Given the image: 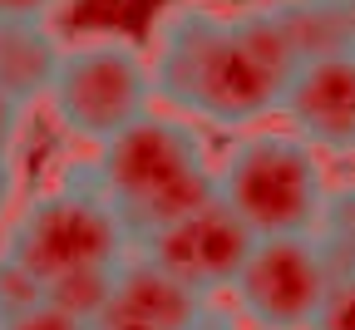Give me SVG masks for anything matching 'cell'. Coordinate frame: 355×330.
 <instances>
[{"label":"cell","instance_id":"11","mask_svg":"<svg viewBox=\"0 0 355 330\" xmlns=\"http://www.w3.org/2000/svg\"><path fill=\"white\" fill-rule=\"evenodd\" d=\"M296 44L301 64L355 55V10L350 0H261Z\"/></svg>","mask_w":355,"mask_h":330},{"label":"cell","instance_id":"8","mask_svg":"<svg viewBox=\"0 0 355 330\" xmlns=\"http://www.w3.org/2000/svg\"><path fill=\"white\" fill-rule=\"evenodd\" d=\"M89 330H237V320L222 315L217 301L153 266L144 252H133L114 271V291Z\"/></svg>","mask_w":355,"mask_h":330},{"label":"cell","instance_id":"14","mask_svg":"<svg viewBox=\"0 0 355 330\" xmlns=\"http://www.w3.org/2000/svg\"><path fill=\"white\" fill-rule=\"evenodd\" d=\"M50 301V291H44V281H35L25 266H15L10 257H0V325H10L15 315L35 311Z\"/></svg>","mask_w":355,"mask_h":330},{"label":"cell","instance_id":"20","mask_svg":"<svg viewBox=\"0 0 355 330\" xmlns=\"http://www.w3.org/2000/svg\"><path fill=\"white\" fill-rule=\"evenodd\" d=\"M350 10H355V0H350Z\"/></svg>","mask_w":355,"mask_h":330},{"label":"cell","instance_id":"3","mask_svg":"<svg viewBox=\"0 0 355 330\" xmlns=\"http://www.w3.org/2000/svg\"><path fill=\"white\" fill-rule=\"evenodd\" d=\"M133 252L139 247H133L123 217L79 168H69L55 187L30 198L0 242V257H10L35 281H44V291L69 276L119 271Z\"/></svg>","mask_w":355,"mask_h":330},{"label":"cell","instance_id":"5","mask_svg":"<svg viewBox=\"0 0 355 330\" xmlns=\"http://www.w3.org/2000/svg\"><path fill=\"white\" fill-rule=\"evenodd\" d=\"M50 114L69 138L94 148L139 128L148 114H158V79L148 44L119 30L69 40L60 79L50 89Z\"/></svg>","mask_w":355,"mask_h":330},{"label":"cell","instance_id":"10","mask_svg":"<svg viewBox=\"0 0 355 330\" xmlns=\"http://www.w3.org/2000/svg\"><path fill=\"white\" fill-rule=\"evenodd\" d=\"M64 44L44 20H0V94L20 109L50 104V89L64 64Z\"/></svg>","mask_w":355,"mask_h":330},{"label":"cell","instance_id":"7","mask_svg":"<svg viewBox=\"0 0 355 330\" xmlns=\"http://www.w3.org/2000/svg\"><path fill=\"white\" fill-rule=\"evenodd\" d=\"M257 242L261 237L232 207L212 202V207H202V212H193L183 222L153 232V237H144L139 252L153 266H163L168 276H178L183 286H193L198 296L217 301V296H232L237 291V281H242Z\"/></svg>","mask_w":355,"mask_h":330},{"label":"cell","instance_id":"12","mask_svg":"<svg viewBox=\"0 0 355 330\" xmlns=\"http://www.w3.org/2000/svg\"><path fill=\"white\" fill-rule=\"evenodd\" d=\"M232 20H237V30H242L247 55L261 64L266 79L286 94V84L301 74V55H296V44L286 40V30L277 25V15L266 10L261 0H242V6H232Z\"/></svg>","mask_w":355,"mask_h":330},{"label":"cell","instance_id":"2","mask_svg":"<svg viewBox=\"0 0 355 330\" xmlns=\"http://www.w3.org/2000/svg\"><path fill=\"white\" fill-rule=\"evenodd\" d=\"M74 168L114 202L133 247L217 202V163L207 153V138L193 119L168 109L148 114L139 128L94 148V158Z\"/></svg>","mask_w":355,"mask_h":330},{"label":"cell","instance_id":"9","mask_svg":"<svg viewBox=\"0 0 355 330\" xmlns=\"http://www.w3.org/2000/svg\"><path fill=\"white\" fill-rule=\"evenodd\" d=\"M282 119L316 153L355 158V55L301 64L282 94Z\"/></svg>","mask_w":355,"mask_h":330},{"label":"cell","instance_id":"13","mask_svg":"<svg viewBox=\"0 0 355 330\" xmlns=\"http://www.w3.org/2000/svg\"><path fill=\"white\" fill-rule=\"evenodd\" d=\"M316 242L326 247L336 276H355V182L331 187V202H326V212H321Z\"/></svg>","mask_w":355,"mask_h":330},{"label":"cell","instance_id":"6","mask_svg":"<svg viewBox=\"0 0 355 330\" xmlns=\"http://www.w3.org/2000/svg\"><path fill=\"white\" fill-rule=\"evenodd\" d=\"M331 286L336 266L316 237H266L257 242L232 301L257 330H311Z\"/></svg>","mask_w":355,"mask_h":330},{"label":"cell","instance_id":"19","mask_svg":"<svg viewBox=\"0 0 355 330\" xmlns=\"http://www.w3.org/2000/svg\"><path fill=\"white\" fill-rule=\"evenodd\" d=\"M15 198H20V163H15V153H6L0 158V217L15 207Z\"/></svg>","mask_w":355,"mask_h":330},{"label":"cell","instance_id":"18","mask_svg":"<svg viewBox=\"0 0 355 330\" xmlns=\"http://www.w3.org/2000/svg\"><path fill=\"white\" fill-rule=\"evenodd\" d=\"M20 133H25V109H20L15 99H6V94H0V158L15 153Z\"/></svg>","mask_w":355,"mask_h":330},{"label":"cell","instance_id":"4","mask_svg":"<svg viewBox=\"0 0 355 330\" xmlns=\"http://www.w3.org/2000/svg\"><path fill=\"white\" fill-rule=\"evenodd\" d=\"M217 202L257 237H316L331 202L321 153L291 128H252L217 158Z\"/></svg>","mask_w":355,"mask_h":330},{"label":"cell","instance_id":"1","mask_svg":"<svg viewBox=\"0 0 355 330\" xmlns=\"http://www.w3.org/2000/svg\"><path fill=\"white\" fill-rule=\"evenodd\" d=\"M148 55L168 114L227 133H252L261 119L282 114V89L247 55L232 10L212 0L163 6L148 30Z\"/></svg>","mask_w":355,"mask_h":330},{"label":"cell","instance_id":"15","mask_svg":"<svg viewBox=\"0 0 355 330\" xmlns=\"http://www.w3.org/2000/svg\"><path fill=\"white\" fill-rule=\"evenodd\" d=\"M311 330H355V276H336V286Z\"/></svg>","mask_w":355,"mask_h":330},{"label":"cell","instance_id":"17","mask_svg":"<svg viewBox=\"0 0 355 330\" xmlns=\"http://www.w3.org/2000/svg\"><path fill=\"white\" fill-rule=\"evenodd\" d=\"M69 0H0V20H44L50 25Z\"/></svg>","mask_w":355,"mask_h":330},{"label":"cell","instance_id":"16","mask_svg":"<svg viewBox=\"0 0 355 330\" xmlns=\"http://www.w3.org/2000/svg\"><path fill=\"white\" fill-rule=\"evenodd\" d=\"M0 330H89L84 320H74V315H64L60 306H35V311H25V315H15L10 325H0Z\"/></svg>","mask_w":355,"mask_h":330}]
</instances>
